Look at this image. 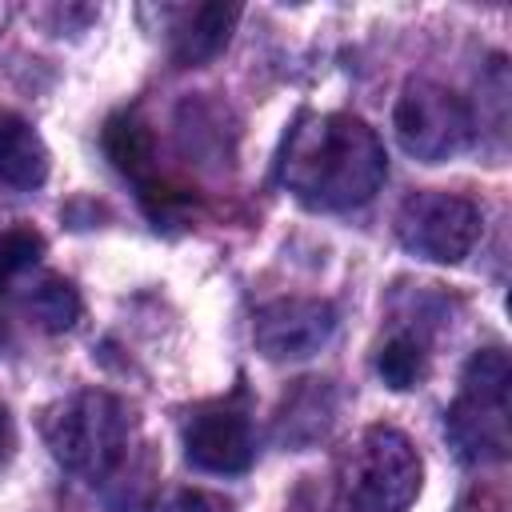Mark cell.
Listing matches in <instances>:
<instances>
[{
  "label": "cell",
  "mask_w": 512,
  "mask_h": 512,
  "mask_svg": "<svg viewBox=\"0 0 512 512\" xmlns=\"http://www.w3.org/2000/svg\"><path fill=\"white\" fill-rule=\"evenodd\" d=\"M156 512H216V500H212V496H204V492L180 488V492H172Z\"/></svg>",
  "instance_id": "9a60e30c"
},
{
  "label": "cell",
  "mask_w": 512,
  "mask_h": 512,
  "mask_svg": "<svg viewBox=\"0 0 512 512\" xmlns=\"http://www.w3.org/2000/svg\"><path fill=\"white\" fill-rule=\"evenodd\" d=\"M104 156L112 160V168L128 180H136L140 188H152V172H156V140L148 132V124H140L132 112H116L108 116L104 132H100Z\"/></svg>",
  "instance_id": "8fae6325"
},
{
  "label": "cell",
  "mask_w": 512,
  "mask_h": 512,
  "mask_svg": "<svg viewBox=\"0 0 512 512\" xmlns=\"http://www.w3.org/2000/svg\"><path fill=\"white\" fill-rule=\"evenodd\" d=\"M420 452L400 428L372 424L352 456V500L364 512H404L420 492Z\"/></svg>",
  "instance_id": "5b68a950"
},
{
  "label": "cell",
  "mask_w": 512,
  "mask_h": 512,
  "mask_svg": "<svg viewBox=\"0 0 512 512\" xmlns=\"http://www.w3.org/2000/svg\"><path fill=\"white\" fill-rule=\"evenodd\" d=\"M44 256V236L32 228H8L0 232V296L8 288V280L24 268H32Z\"/></svg>",
  "instance_id": "5bb4252c"
},
{
  "label": "cell",
  "mask_w": 512,
  "mask_h": 512,
  "mask_svg": "<svg viewBox=\"0 0 512 512\" xmlns=\"http://www.w3.org/2000/svg\"><path fill=\"white\" fill-rule=\"evenodd\" d=\"M388 176L380 136L348 112L304 116L284 144L280 184L316 212H348L368 204Z\"/></svg>",
  "instance_id": "6da1fadb"
},
{
  "label": "cell",
  "mask_w": 512,
  "mask_h": 512,
  "mask_svg": "<svg viewBox=\"0 0 512 512\" xmlns=\"http://www.w3.org/2000/svg\"><path fill=\"white\" fill-rule=\"evenodd\" d=\"M240 20L236 4H200L184 16V24L172 32V60L180 68H200L216 60L228 48L232 24Z\"/></svg>",
  "instance_id": "9c48e42d"
},
{
  "label": "cell",
  "mask_w": 512,
  "mask_h": 512,
  "mask_svg": "<svg viewBox=\"0 0 512 512\" xmlns=\"http://www.w3.org/2000/svg\"><path fill=\"white\" fill-rule=\"evenodd\" d=\"M376 372H380V380H384L388 388L404 392V388H416V384L424 380L428 356H424V348H420L412 336H392V340L380 348V356H376Z\"/></svg>",
  "instance_id": "4fadbf2b"
},
{
  "label": "cell",
  "mask_w": 512,
  "mask_h": 512,
  "mask_svg": "<svg viewBox=\"0 0 512 512\" xmlns=\"http://www.w3.org/2000/svg\"><path fill=\"white\" fill-rule=\"evenodd\" d=\"M12 448H16V428H12V416H8V408L0 404V468L8 464Z\"/></svg>",
  "instance_id": "2e32d148"
},
{
  "label": "cell",
  "mask_w": 512,
  "mask_h": 512,
  "mask_svg": "<svg viewBox=\"0 0 512 512\" xmlns=\"http://www.w3.org/2000/svg\"><path fill=\"white\" fill-rule=\"evenodd\" d=\"M396 240L432 264H460L480 240V208L456 192H412L396 212Z\"/></svg>",
  "instance_id": "8992f818"
},
{
  "label": "cell",
  "mask_w": 512,
  "mask_h": 512,
  "mask_svg": "<svg viewBox=\"0 0 512 512\" xmlns=\"http://www.w3.org/2000/svg\"><path fill=\"white\" fill-rule=\"evenodd\" d=\"M508 388L512 364L504 348H480L464 364L460 396L444 412V432L460 460L488 464L508 456Z\"/></svg>",
  "instance_id": "3957f363"
},
{
  "label": "cell",
  "mask_w": 512,
  "mask_h": 512,
  "mask_svg": "<svg viewBox=\"0 0 512 512\" xmlns=\"http://www.w3.org/2000/svg\"><path fill=\"white\" fill-rule=\"evenodd\" d=\"M48 448L52 456L84 476L92 488L112 492V484H124V468H132V452H136V420L128 412V404L112 392H80L72 396L52 420H48Z\"/></svg>",
  "instance_id": "7a4b0ae2"
},
{
  "label": "cell",
  "mask_w": 512,
  "mask_h": 512,
  "mask_svg": "<svg viewBox=\"0 0 512 512\" xmlns=\"http://www.w3.org/2000/svg\"><path fill=\"white\" fill-rule=\"evenodd\" d=\"M396 140L408 156L424 164H440L468 148L472 140V108L460 92L436 80H408L392 108Z\"/></svg>",
  "instance_id": "277c9868"
},
{
  "label": "cell",
  "mask_w": 512,
  "mask_h": 512,
  "mask_svg": "<svg viewBox=\"0 0 512 512\" xmlns=\"http://www.w3.org/2000/svg\"><path fill=\"white\" fill-rule=\"evenodd\" d=\"M336 332V308L320 296H284L256 312L252 340L268 360H304Z\"/></svg>",
  "instance_id": "52a82bcc"
},
{
  "label": "cell",
  "mask_w": 512,
  "mask_h": 512,
  "mask_svg": "<svg viewBox=\"0 0 512 512\" xmlns=\"http://www.w3.org/2000/svg\"><path fill=\"white\" fill-rule=\"evenodd\" d=\"M0 180L24 192L48 180V148L40 132L16 112H0Z\"/></svg>",
  "instance_id": "30bf717a"
},
{
  "label": "cell",
  "mask_w": 512,
  "mask_h": 512,
  "mask_svg": "<svg viewBox=\"0 0 512 512\" xmlns=\"http://www.w3.org/2000/svg\"><path fill=\"white\" fill-rule=\"evenodd\" d=\"M184 456L188 464H196L200 472H216V476H236L252 468V428L248 416L228 408V404H212L200 408L188 428H184Z\"/></svg>",
  "instance_id": "ba28073f"
},
{
  "label": "cell",
  "mask_w": 512,
  "mask_h": 512,
  "mask_svg": "<svg viewBox=\"0 0 512 512\" xmlns=\"http://www.w3.org/2000/svg\"><path fill=\"white\" fill-rule=\"evenodd\" d=\"M28 312H32V320L44 328V332H68L76 320H80V292L72 288V280H64V276H44V280H36L32 284V292H28Z\"/></svg>",
  "instance_id": "7c38bea8"
}]
</instances>
